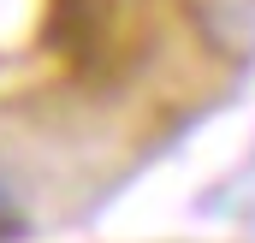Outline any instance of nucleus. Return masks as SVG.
<instances>
[{"mask_svg":"<svg viewBox=\"0 0 255 243\" xmlns=\"http://www.w3.org/2000/svg\"><path fill=\"white\" fill-rule=\"evenodd\" d=\"M18 232H24V220H18V196H12V184L0 178V243L18 238Z\"/></svg>","mask_w":255,"mask_h":243,"instance_id":"nucleus-1","label":"nucleus"}]
</instances>
